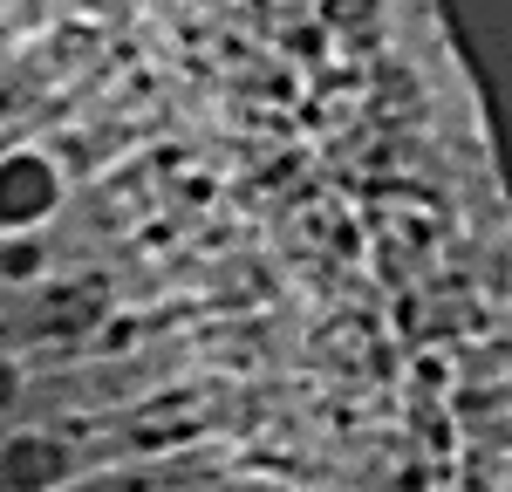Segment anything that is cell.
<instances>
[{
	"label": "cell",
	"mask_w": 512,
	"mask_h": 492,
	"mask_svg": "<svg viewBox=\"0 0 512 492\" xmlns=\"http://www.w3.org/2000/svg\"><path fill=\"white\" fill-rule=\"evenodd\" d=\"M14 404H21V369L0 363V410H14Z\"/></svg>",
	"instance_id": "obj_1"
}]
</instances>
